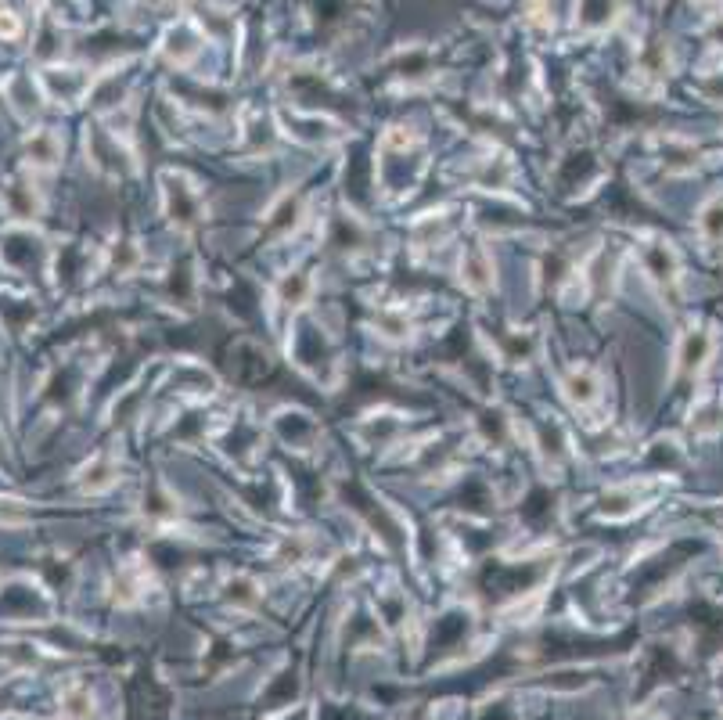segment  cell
Returning a JSON list of instances; mask_svg holds the SVG:
<instances>
[{
    "instance_id": "obj_1",
    "label": "cell",
    "mask_w": 723,
    "mask_h": 720,
    "mask_svg": "<svg viewBox=\"0 0 723 720\" xmlns=\"http://www.w3.org/2000/svg\"><path fill=\"white\" fill-rule=\"evenodd\" d=\"M709 350H713V339L706 335V328L691 332L688 339H684V346H680V368H684V371H698L702 364H706Z\"/></svg>"
},
{
    "instance_id": "obj_2",
    "label": "cell",
    "mask_w": 723,
    "mask_h": 720,
    "mask_svg": "<svg viewBox=\"0 0 723 720\" xmlns=\"http://www.w3.org/2000/svg\"><path fill=\"white\" fill-rule=\"evenodd\" d=\"M702 234H706L709 242H723V198H716V202H709L706 209H702Z\"/></svg>"
},
{
    "instance_id": "obj_3",
    "label": "cell",
    "mask_w": 723,
    "mask_h": 720,
    "mask_svg": "<svg viewBox=\"0 0 723 720\" xmlns=\"http://www.w3.org/2000/svg\"><path fill=\"white\" fill-rule=\"evenodd\" d=\"M15 33H18V22L8 11H0V36H15Z\"/></svg>"
}]
</instances>
